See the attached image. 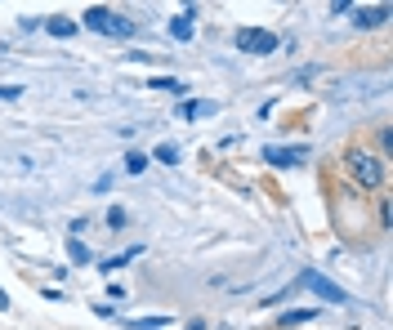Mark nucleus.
<instances>
[{"instance_id":"nucleus-10","label":"nucleus","mask_w":393,"mask_h":330,"mask_svg":"<svg viewBox=\"0 0 393 330\" xmlns=\"http://www.w3.org/2000/svg\"><path fill=\"white\" fill-rule=\"evenodd\" d=\"M108 18H112V9H103V5H94L90 14H85V27H94V31H108Z\"/></svg>"},{"instance_id":"nucleus-9","label":"nucleus","mask_w":393,"mask_h":330,"mask_svg":"<svg viewBox=\"0 0 393 330\" xmlns=\"http://www.w3.org/2000/svg\"><path fill=\"white\" fill-rule=\"evenodd\" d=\"M170 31H175V41H193V9H183L175 23H170Z\"/></svg>"},{"instance_id":"nucleus-22","label":"nucleus","mask_w":393,"mask_h":330,"mask_svg":"<svg viewBox=\"0 0 393 330\" xmlns=\"http://www.w3.org/2000/svg\"><path fill=\"white\" fill-rule=\"evenodd\" d=\"M0 308H9V294H5V286H0Z\"/></svg>"},{"instance_id":"nucleus-8","label":"nucleus","mask_w":393,"mask_h":330,"mask_svg":"<svg viewBox=\"0 0 393 330\" xmlns=\"http://www.w3.org/2000/svg\"><path fill=\"white\" fill-rule=\"evenodd\" d=\"M45 31L54 41H67V36H76V23L72 18H45Z\"/></svg>"},{"instance_id":"nucleus-20","label":"nucleus","mask_w":393,"mask_h":330,"mask_svg":"<svg viewBox=\"0 0 393 330\" xmlns=\"http://www.w3.org/2000/svg\"><path fill=\"white\" fill-rule=\"evenodd\" d=\"M393 223V210H389V196H384V201H380V228H389Z\"/></svg>"},{"instance_id":"nucleus-6","label":"nucleus","mask_w":393,"mask_h":330,"mask_svg":"<svg viewBox=\"0 0 393 330\" xmlns=\"http://www.w3.org/2000/svg\"><path fill=\"white\" fill-rule=\"evenodd\" d=\"M219 112V103H210V98H197V103H183L179 107V117L183 121H201V117H215Z\"/></svg>"},{"instance_id":"nucleus-11","label":"nucleus","mask_w":393,"mask_h":330,"mask_svg":"<svg viewBox=\"0 0 393 330\" xmlns=\"http://www.w3.org/2000/svg\"><path fill=\"white\" fill-rule=\"evenodd\" d=\"M108 31H112V36H134L139 27H134V23L126 18V14H112V18H108Z\"/></svg>"},{"instance_id":"nucleus-5","label":"nucleus","mask_w":393,"mask_h":330,"mask_svg":"<svg viewBox=\"0 0 393 330\" xmlns=\"http://www.w3.org/2000/svg\"><path fill=\"white\" fill-rule=\"evenodd\" d=\"M389 18V5H367V9H353V23L357 27H380Z\"/></svg>"},{"instance_id":"nucleus-14","label":"nucleus","mask_w":393,"mask_h":330,"mask_svg":"<svg viewBox=\"0 0 393 330\" xmlns=\"http://www.w3.org/2000/svg\"><path fill=\"white\" fill-rule=\"evenodd\" d=\"M170 326V317H134L130 321V330H165Z\"/></svg>"},{"instance_id":"nucleus-19","label":"nucleus","mask_w":393,"mask_h":330,"mask_svg":"<svg viewBox=\"0 0 393 330\" xmlns=\"http://www.w3.org/2000/svg\"><path fill=\"white\" fill-rule=\"evenodd\" d=\"M108 228H126V210H108Z\"/></svg>"},{"instance_id":"nucleus-1","label":"nucleus","mask_w":393,"mask_h":330,"mask_svg":"<svg viewBox=\"0 0 393 330\" xmlns=\"http://www.w3.org/2000/svg\"><path fill=\"white\" fill-rule=\"evenodd\" d=\"M344 165H349L353 183H362V188H380V183H384V161L371 156L367 147H353V152L344 156Z\"/></svg>"},{"instance_id":"nucleus-15","label":"nucleus","mask_w":393,"mask_h":330,"mask_svg":"<svg viewBox=\"0 0 393 330\" xmlns=\"http://www.w3.org/2000/svg\"><path fill=\"white\" fill-rule=\"evenodd\" d=\"M148 90H165V94H183L179 80H170V76H157V80H148Z\"/></svg>"},{"instance_id":"nucleus-16","label":"nucleus","mask_w":393,"mask_h":330,"mask_svg":"<svg viewBox=\"0 0 393 330\" xmlns=\"http://www.w3.org/2000/svg\"><path fill=\"white\" fill-rule=\"evenodd\" d=\"M375 143H380V161H389V152H393V134H389V125H380V134H375Z\"/></svg>"},{"instance_id":"nucleus-13","label":"nucleus","mask_w":393,"mask_h":330,"mask_svg":"<svg viewBox=\"0 0 393 330\" xmlns=\"http://www.w3.org/2000/svg\"><path fill=\"white\" fill-rule=\"evenodd\" d=\"M139 255H143L139 245H130L126 255H116V259H103V263H98V268H103V272H112V268H121V263H130V259H139Z\"/></svg>"},{"instance_id":"nucleus-4","label":"nucleus","mask_w":393,"mask_h":330,"mask_svg":"<svg viewBox=\"0 0 393 330\" xmlns=\"http://www.w3.org/2000/svg\"><path fill=\"white\" fill-rule=\"evenodd\" d=\"M264 161L286 170V165H300L304 161V147H264Z\"/></svg>"},{"instance_id":"nucleus-7","label":"nucleus","mask_w":393,"mask_h":330,"mask_svg":"<svg viewBox=\"0 0 393 330\" xmlns=\"http://www.w3.org/2000/svg\"><path fill=\"white\" fill-rule=\"evenodd\" d=\"M313 317H317V308H290V312H282V317H277V326L290 330V326H304V321H313Z\"/></svg>"},{"instance_id":"nucleus-18","label":"nucleus","mask_w":393,"mask_h":330,"mask_svg":"<svg viewBox=\"0 0 393 330\" xmlns=\"http://www.w3.org/2000/svg\"><path fill=\"white\" fill-rule=\"evenodd\" d=\"M67 255H72L76 263H90V250H85V245H81L76 237H72V241H67Z\"/></svg>"},{"instance_id":"nucleus-17","label":"nucleus","mask_w":393,"mask_h":330,"mask_svg":"<svg viewBox=\"0 0 393 330\" xmlns=\"http://www.w3.org/2000/svg\"><path fill=\"white\" fill-rule=\"evenodd\" d=\"M126 170H130V174H143V170H148V156H143V152H130V156H126Z\"/></svg>"},{"instance_id":"nucleus-21","label":"nucleus","mask_w":393,"mask_h":330,"mask_svg":"<svg viewBox=\"0 0 393 330\" xmlns=\"http://www.w3.org/2000/svg\"><path fill=\"white\" fill-rule=\"evenodd\" d=\"M19 94H23L19 85H0V98H19Z\"/></svg>"},{"instance_id":"nucleus-3","label":"nucleus","mask_w":393,"mask_h":330,"mask_svg":"<svg viewBox=\"0 0 393 330\" xmlns=\"http://www.w3.org/2000/svg\"><path fill=\"white\" fill-rule=\"evenodd\" d=\"M300 286H309L322 304H349V290H340L335 282H327V277L313 272V268H309V272H300Z\"/></svg>"},{"instance_id":"nucleus-12","label":"nucleus","mask_w":393,"mask_h":330,"mask_svg":"<svg viewBox=\"0 0 393 330\" xmlns=\"http://www.w3.org/2000/svg\"><path fill=\"white\" fill-rule=\"evenodd\" d=\"M152 161H161V165H179V143H157Z\"/></svg>"},{"instance_id":"nucleus-2","label":"nucleus","mask_w":393,"mask_h":330,"mask_svg":"<svg viewBox=\"0 0 393 330\" xmlns=\"http://www.w3.org/2000/svg\"><path fill=\"white\" fill-rule=\"evenodd\" d=\"M233 41H237V49H242V54H272V49H277V36H272V31H264V27H242Z\"/></svg>"}]
</instances>
